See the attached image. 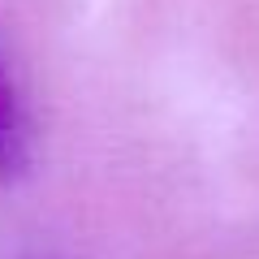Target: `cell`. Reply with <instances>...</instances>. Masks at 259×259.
I'll list each match as a JSON object with an SVG mask.
<instances>
[{
	"mask_svg": "<svg viewBox=\"0 0 259 259\" xmlns=\"http://www.w3.org/2000/svg\"><path fill=\"white\" fill-rule=\"evenodd\" d=\"M22 164H26V125H22L18 95L0 65V177H13Z\"/></svg>",
	"mask_w": 259,
	"mask_h": 259,
	"instance_id": "obj_1",
	"label": "cell"
}]
</instances>
